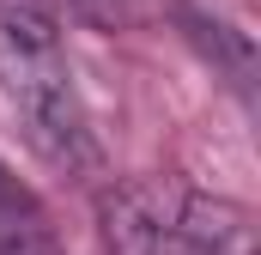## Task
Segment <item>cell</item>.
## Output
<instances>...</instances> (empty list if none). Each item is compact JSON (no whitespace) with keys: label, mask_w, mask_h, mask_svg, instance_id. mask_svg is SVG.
I'll return each mask as SVG.
<instances>
[{"label":"cell","mask_w":261,"mask_h":255,"mask_svg":"<svg viewBox=\"0 0 261 255\" xmlns=\"http://www.w3.org/2000/svg\"><path fill=\"white\" fill-rule=\"evenodd\" d=\"M0 91H6V110L24 128V140L55 170H91L97 164L91 116H85L79 85H73L67 49L31 0L0 6Z\"/></svg>","instance_id":"obj_1"},{"label":"cell","mask_w":261,"mask_h":255,"mask_svg":"<svg viewBox=\"0 0 261 255\" xmlns=\"http://www.w3.org/2000/svg\"><path fill=\"white\" fill-rule=\"evenodd\" d=\"M110 255H255L249 213L176 183H116L103 194Z\"/></svg>","instance_id":"obj_2"},{"label":"cell","mask_w":261,"mask_h":255,"mask_svg":"<svg viewBox=\"0 0 261 255\" xmlns=\"http://www.w3.org/2000/svg\"><path fill=\"white\" fill-rule=\"evenodd\" d=\"M73 12H85V18H116V6L122 0H67Z\"/></svg>","instance_id":"obj_3"},{"label":"cell","mask_w":261,"mask_h":255,"mask_svg":"<svg viewBox=\"0 0 261 255\" xmlns=\"http://www.w3.org/2000/svg\"><path fill=\"white\" fill-rule=\"evenodd\" d=\"M0 255H49V249H37V243H0Z\"/></svg>","instance_id":"obj_4"},{"label":"cell","mask_w":261,"mask_h":255,"mask_svg":"<svg viewBox=\"0 0 261 255\" xmlns=\"http://www.w3.org/2000/svg\"><path fill=\"white\" fill-rule=\"evenodd\" d=\"M0 200H12V183H6V176H0Z\"/></svg>","instance_id":"obj_5"}]
</instances>
